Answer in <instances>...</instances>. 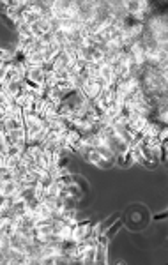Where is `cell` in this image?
<instances>
[{"label": "cell", "instance_id": "obj_8", "mask_svg": "<svg viewBox=\"0 0 168 265\" xmlns=\"http://www.w3.org/2000/svg\"><path fill=\"white\" fill-rule=\"evenodd\" d=\"M120 218V214L119 212H115V214H112V216H108V219H104V221H99L98 223V228H99V234H104V232L108 230L110 226L114 225L115 221L119 219Z\"/></svg>", "mask_w": 168, "mask_h": 265}, {"label": "cell", "instance_id": "obj_15", "mask_svg": "<svg viewBox=\"0 0 168 265\" xmlns=\"http://www.w3.org/2000/svg\"><path fill=\"white\" fill-rule=\"evenodd\" d=\"M0 125H2V115H0Z\"/></svg>", "mask_w": 168, "mask_h": 265}, {"label": "cell", "instance_id": "obj_9", "mask_svg": "<svg viewBox=\"0 0 168 265\" xmlns=\"http://www.w3.org/2000/svg\"><path fill=\"white\" fill-rule=\"evenodd\" d=\"M11 103H13V99H11V97H7V95H5V92H2V94H0V115H4V113H7V111H9Z\"/></svg>", "mask_w": 168, "mask_h": 265}, {"label": "cell", "instance_id": "obj_14", "mask_svg": "<svg viewBox=\"0 0 168 265\" xmlns=\"http://www.w3.org/2000/svg\"><path fill=\"white\" fill-rule=\"evenodd\" d=\"M165 216H167V212H163V214H156V216H154V219H165Z\"/></svg>", "mask_w": 168, "mask_h": 265}, {"label": "cell", "instance_id": "obj_4", "mask_svg": "<svg viewBox=\"0 0 168 265\" xmlns=\"http://www.w3.org/2000/svg\"><path fill=\"white\" fill-rule=\"evenodd\" d=\"M18 193H20V182H18L16 179L0 180V196H2V198L18 195Z\"/></svg>", "mask_w": 168, "mask_h": 265}, {"label": "cell", "instance_id": "obj_10", "mask_svg": "<svg viewBox=\"0 0 168 265\" xmlns=\"http://www.w3.org/2000/svg\"><path fill=\"white\" fill-rule=\"evenodd\" d=\"M71 179H73V184L78 186V187L84 191V193H87V191H89V182H87V180H85L82 175H73V173H71Z\"/></svg>", "mask_w": 168, "mask_h": 265}, {"label": "cell", "instance_id": "obj_7", "mask_svg": "<svg viewBox=\"0 0 168 265\" xmlns=\"http://www.w3.org/2000/svg\"><path fill=\"white\" fill-rule=\"evenodd\" d=\"M96 264H99V265L108 264V246L96 244Z\"/></svg>", "mask_w": 168, "mask_h": 265}, {"label": "cell", "instance_id": "obj_5", "mask_svg": "<svg viewBox=\"0 0 168 265\" xmlns=\"http://www.w3.org/2000/svg\"><path fill=\"white\" fill-rule=\"evenodd\" d=\"M25 90V80H16V81H11V83H7V85L4 87V92L7 97H11V99L15 101L18 95L21 94Z\"/></svg>", "mask_w": 168, "mask_h": 265}, {"label": "cell", "instance_id": "obj_2", "mask_svg": "<svg viewBox=\"0 0 168 265\" xmlns=\"http://www.w3.org/2000/svg\"><path fill=\"white\" fill-rule=\"evenodd\" d=\"M84 145V135L78 133L76 129H69L64 136V149L69 152V154L78 156L80 149Z\"/></svg>", "mask_w": 168, "mask_h": 265}, {"label": "cell", "instance_id": "obj_12", "mask_svg": "<svg viewBox=\"0 0 168 265\" xmlns=\"http://www.w3.org/2000/svg\"><path fill=\"white\" fill-rule=\"evenodd\" d=\"M0 20H2V23H4V25L7 27V29H11V30H13V32H16V25H15V21L11 20L9 16H7V15H0Z\"/></svg>", "mask_w": 168, "mask_h": 265}, {"label": "cell", "instance_id": "obj_6", "mask_svg": "<svg viewBox=\"0 0 168 265\" xmlns=\"http://www.w3.org/2000/svg\"><path fill=\"white\" fill-rule=\"evenodd\" d=\"M78 262L84 265H92L96 264V244L94 246H89V248H85L78 256Z\"/></svg>", "mask_w": 168, "mask_h": 265}, {"label": "cell", "instance_id": "obj_13", "mask_svg": "<svg viewBox=\"0 0 168 265\" xmlns=\"http://www.w3.org/2000/svg\"><path fill=\"white\" fill-rule=\"evenodd\" d=\"M158 138H159V141H167V138H168V129H167V125H165L163 129L159 131Z\"/></svg>", "mask_w": 168, "mask_h": 265}, {"label": "cell", "instance_id": "obj_1", "mask_svg": "<svg viewBox=\"0 0 168 265\" xmlns=\"http://www.w3.org/2000/svg\"><path fill=\"white\" fill-rule=\"evenodd\" d=\"M48 67L46 65H37V67H27V75H25V81L30 85L41 87L45 85L46 75H48Z\"/></svg>", "mask_w": 168, "mask_h": 265}, {"label": "cell", "instance_id": "obj_3", "mask_svg": "<svg viewBox=\"0 0 168 265\" xmlns=\"http://www.w3.org/2000/svg\"><path fill=\"white\" fill-rule=\"evenodd\" d=\"M103 83H101V80H90V78H87L84 83V87H82V90H78L80 94L84 95L87 101H94L96 97H99V94L103 92Z\"/></svg>", "mask_w": 168, "mask_h": 265}, {"label": "cell", "instance_id": "obj_11", "mask_svg": "<svg viewBox=\"0 0 168 265\" xmlns=\"http://www.w3.org/2000/svg\"><path fill=\"white\" fill-rule=\"evenodd\" d=\"M120 226H122V221H120V219H117V221H115V223H114V225L110 226L108 230L104 232V235H106L110 240H112V237H114V235H117V232H119V228H120Z\"/></svg>", "mask_w": 168, "mask_h": 265}]
</instances>
